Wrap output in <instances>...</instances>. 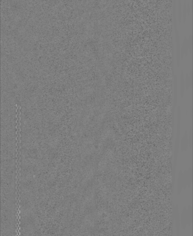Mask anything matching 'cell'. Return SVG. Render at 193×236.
Masks as SVG:
<instances>
[{"label":"cell","mask_w":193,"mask_h":236,"mask_svg":"<svg viewBox=\"0 0 193 236\" xmlns=\"http://www.w3.org/2000/svg\"><path fill=\"white\" fill-rule=\"evenodd\" d=\"M178 81L177 75L174 76L173 80V100L172 108L176 109L178 103Z\"/></svg>","instance_id":"obj_1"},{"label":"cell","mask_w":193,"mask_h":236,"mask_svg":"<svg viewBox=\"0 0 193 236\" xmlns=\"http://www.w3.org/2000/svg\"><path fill=\"white\" fill-rule=\"evenodd\" d=\"M185 82H184V74L183 71H181L180 78V92L181 97L183 98L184 92H185Z\"/></svg>","instance_id":"obj_2"},{"label":"cell","mask_w":193,"mask_h":236,"mask_svg":"<svg viewBox=\"0 0 193 236\" xmlns=\"http://www.w3.org/2000/svg\"><path fill=\"white\" fill-rule=\"evenodd\" d=\"M184 82H185V89L188 90L190 88H192L193 86L191 85V83H190L189 75L188 74H186L185 77H184Z\"/></svg>","instance_id":"obj_3"}]
</instances>
